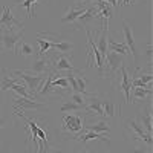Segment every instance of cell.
Segmentation results:
<instances>
[{
  "instance_id": "obj_1",
  "label": "cell",
  "mask_w": 153,
  "mask_h": 153,
  "mask_svg": "<svg viewBox=\"0 0 153 153\" xmlns=\"http://www.w3.org/2000/svg\"><path fill=\"white\" fill-rule=\"evenodd\" d=\"M14 75H17L20 80L26 83V87L29 89V94L32 95V98L38 94V91L42 89V83L45 81V75L31 74L28 71H14Z\"/></svg>"
},
{
  "instance_id": "obj_2",
  "label": "cell",
  "mask_w": 153,
  "mask_h": 153,
  "mask_svg": "<svg viewBox=\"0 0 153 153\" xmlns=\"http://www.w3.org/2000/svg\"><path fill=\"white\" fill-rule=\"evenodd\" d=\"M104 65H106V71H103V74L106 75V78L113 80L115 74L120 71V68L124 65V55L117 54L113 51H107L106 58H104Z\"/></svg>"
},
{
  "instance_id": "obj_3",
  "label": "cell",
  "mask_w": 153,
  "mask_h": 153,
  "mask_svg": "<svg viewBox=\"0 0 153 153\" xmlns=\"http://www.w3.org/2000/svg\"><path fill=\"white\" fill-rule=\"evenodd\" d=\"M23 40V29L14 31V29H8L2 28V46L6 51H17L19 42Z\"/></svg>"
},
{
  "instance_id": "obj_4",
  "label": "cell",
  "mask_w": 153,
  "mask_h": 153,
  "mask_svg": "<svg viewBox=\"0 0 153 153\" xmlns=\"http://www.w3.org/2000/svg\"><path fill=\"white\" fill-rule=\"evenodd\" d=\"M83 110L87 113V117H103V101L100 97L89 94L84 98Z\"/></svg>"
},
{
  "instance_id": "obj_5",
  "label": "cell",
  "mask_w": 153,
  "mask_h": 153,
  "mask_svg": "<svg viewBox=\"0 0 153 153\" xmlns=\"http://www.w3.org/2000/svg\"><path fill=\"white\" fill-rule=\"evenodd\" d=\"M28 72L31 74H37V75H45V74H49L52 71V61L46 57H35L32 65L29 66V69H26Z\"/></svg>"
},
{
  "instance_id": "obj_6",
  "label": "cell",
  "mask_w": 153,
  "mask_h": 153,
  "mask_svg": "<svg viewBox=\"0 0 153 153\" xmlns=\"http://www.w3.org/2000/svg\"><path fill=\"white\" fill-rule=\"evenodd\" d=\"M83 123L84 118L80 115H66L63 118V130L69 133H80L83 130Z\"/></svg>"
},
{
  "instance_id": "obj_7",
  "label": "cell",
  "mask_w": 153,
  "mask_h": 153,
  "mask_svg": "<svg viewBox=\"0 0 153 153\" xmlns=\"http://www.w3.org/2000/svg\"><path fill=\"white\" fill-rule=\"evenodd\" d=\"M51 61H52V71L54 72H63V71L74 72L75 71V68L72 66V55H69V54H58Z\"/></svg>"
},
{
  "instance_id": "obj_8",
  "label": "cell",
  "mask_w": 153,
  "mask_h": 153,
  "mask_svg": "<svg viewBox=\"0 0 153 153\" xmlns=\"http://www.w3.org/2000/svg\"><path fill=\"white\" fill-rule=\"evenodd\" d=\"M127 127L132 130V139H139V141L146 143L149 147H152V135H149L136 120H132L127 123Z\"/></svg>"
},
{
  "instance_id": "obj_9",
  "label": "cell",
  "mask_w": 153,
  "mask_h": 153,
  "mask_svg": "<svg viewBox=\"0 0 153 153\" xmlns=\"http://www.w3.org/2000/svg\"><path fill=\"white\" fill-rule=\"evenodd\" d=\"M152 78H153V75H152V68L146 72L143 69H136V72L133 74L132 76V89L133 87H150V83H152Z\"/></svg>"
},
{
  "instance_id": "obj_10",
  "label": "cell",
  "mask_w": 153,
  "mask_h": 153,
  "mask_svg": "<svg viewBox=\"0 0 153 153\" xmlns=\"http://www.w3.org/2000/svg\"><path fill=\"white\" fill-rule=\"evenodd\" d=\"M0 25L3 28H8V29H12V28H20L23 29V23L19 22L14 14H12V9L8 6V5H3V11H2V17H0Z\"/></svg>"
},
{
  "instance_id": "obj_11",
  "label": "cell",
  "mask_w": 153,
  "mask_h": 153,
  "mask_svg": "<svg viewBox=\"0 0 153 153\" xmlns=\"http://www.w3.org/2000/svg\"><path fill=\"white\" fill-rule=\"evenodd\" d=\"M123 31H124V40H126V46L129 49V52L132 54V57L136 60L138 54H136V43H135V37H133V29L129 26L127 22H123Z\"/></svg>"
},
{
  "instance_id": "obj_12",
  "label": "cell",
  "mask_w": 153,
  "mask_h": 153,
  "mask_svg": "<svg viewBox=\"0 0 153 153\" xmlns=\"http://www.w3.org/2000/svg\"><path fill=\"white\" fill-rule=\"evenodd\" d=\"M97 16H98V12H97V8L92 5V6H87L86 8V11L83 12V14L75 20V28L76 29H80L81 26L83 28H86L91 22H94L95 19H97Z\"/></svg>"
},
{
  "instance_id": "obj_13",
  "label": "cell",
  "mask_w": 153,
  "mask_h": 153,
  "mask_svg": "<svg viewBox=\"0 0 153 153\" xmlns=\"http://www.w3.org/2000/svg\"><path fill=\"white\" fill-rule=\"evenodd\" d=\"M120 71H121V75H123V81H121V84H120V91H123L124 95H126V103L130 104V103H132V100H130V94H132V83H130V81H132V80H130L129 74H127V69H126L124 65L120 68Z\"/></svg>"
},
{
  "instance_id": "obj_14",
  "label": "cell",
  "mask_w": 153,
  "mask_h": 153,
  "mask_svg": "<svg viewBox=\"0 0 153 153\" xmlns=\"http://www.w3.org/2000/svg\"><path fill=\"white\" fill-rule=\"evenodd\" d=\"M72 139H76V141H81L83 144H86L89 139H101L103 143H110L109 141V138H104V135H101V133H95V132H91V130H86V129H83L78 135H74V136H71Z\"/></svg>"
},
{
  "instance_id": "obj_15",
  "label": "cell",
  "mask_w": 153,
  "mask_h": 153,
  "mask_svg": "<svg viewBox=\"0 0 153 153\" xmlns=\"http://www.w3.org/2000/svg\"><path fill=\"white\" fill-rule=\"evenodd\" d=\"M107 32H109V23H103V26H101V34H100V40L95 43L101 57H103V60L106 58V54H107Z\"/></svg>"
},
{
  "instance_id": "obj_16",
  "label": "cell",
  "mask_w": 153,
  "mask_h": 153,
  "mask_svg": "<svg viewBox=\"0 0 153 153\" xmlns=\"http://www.w3.org/2000/svg\"><path fill=\"white\" fill-rule=\"evenodd\" d=\"M86 8H87L86 5H83L81 8H78L76 5H71V8L68 9V12L61 17V22H63V23H74V22L86 11Z\"/></svg>"
},
{
  "instance_id": "obj_17",
  "label": "cell",
  "mask_w": 153,
  "mask_h": 153,
  "mask_svg": "<svg viewBox=\"0 0 153 153\" xmlns=\"http://www.w3.org/2000/svg\"><path fill=\"white\" fill-rule=\"evenodd\" d=\"M14 103H16V106L22 107V110H25V109H43L45 107L42 103H37L32 98H25V97H19V95L14 97Z\"/></svg>"
},
{
  "instance_id": "obj_18",
  "label": "cell",
  "mask_w": 153,
  "mask_h": 153,
  "mask_svg": "<svg viewBox=\"0 0 153 153\" xmlns=\"http://www.w3.org/2000/svg\"><path fill=\"white\" fill-rule=\"evenodd\" d=\"M139 121H141V127L149 133V135H152V130H153V117H152V110H150V107H147V109H144L143 112H141V115H139Z\"/></svg>"
},
{
  "instance_id": "obj_19",
  "label": "cell",
  "mask_w": 153,
  "mask_h": 153,
  "mask_svg": "<svg viewBox=\"0 0 153 153\" xmlns=\"http://www.w3.org/2000/svg\"><path fill=\"white\" fill-rule=\"evenodd\" d=\"M83 129L91 130V132H95V133H101V135L110 132L109 126H107V123H106L104 120H98V121H94V123H89L87 126H83Z\"/></svg>"
},
{
  "instance_id": "obj_20",
  "label": "cell",
  "mask_w": 153,
  "mask_h": 153,
  "mask_svg": "<svg viewBox=\"0 0 153 153\" xmlns=\"http://www.w3.org/2000/svg\"><path fill=\"white\" fill-rule=\"evenodd\" d=\"M17 55H22L25 58H28V57H34L35 55V49L32 45H29L28 42H25V40H20L19 45H17Z\"/></svg>"
},
{
  "instance_id": "obj_21",
  "label": "cell",
  "mask_w": 153,
  "mask_h": 153,
  "mask_svg": "<svg viewBox=\"0 0 153 153\" xmlns=\"http://www.w3.org/2000/svg\"><path fill=\"white\" fill-rule=\"evenodd\" d=\"M75 81H76V89H78V94H83L84 97L89 95V92L86 91L87 89V80H86V76L83 75L81 71L76 69L75 71Z\"/></svg>"
},
{
  "instance_id": "obj_22",
  "label": "cell",
  "mask_w": 153,
  "mask_h": 153,
  "mask_svg": "<svg viewBox=\"0 0 153 153\" xmlns=\"http://www.w3.org/2000/svg\"><path fill=\"white\" fill-rule=\"evenodd\" d=\"M153 91L152 87H133V94L130 95V100L133 97L135 101H144L147 97H152Z\"/></svg>"
},
{
  "instance_id": "obj_23",
  "label": "cell",
  "mask_w": 153,
  "mask_h": 153,
  "mask_svg": "<svg viewBox=\"0 0 153 153\" xmlns=\"http://www.w3.org/2000/svg\"><path fill=\"white\" fill-rule=\"evenodd\" d=\"M12 84H22V80L19 76H11V72L8 75L6 69H3V83H2V91H8L11 89Z\"/></svg>"
},
{
  "instance_id": "obj_24",
  "label": "cell",
  "mask_w": 153,
  "mask_h": 153,
  "mask_svg": "<svg viewBox=\"0 0 153 153\" xmlns=\"http://www.w3.org/2000/svg\"><path fill=\"white\" fill-rule=\"evenodd\" d=\"M117 117V107L113 101H103V118H115Z\"/></svg>"
},
{
  "instance_id": "obj_25",
  "label": "cell",
  "mask_w": 153,
  "mask_h": 153,
  "mask_svg": "<svg viewBox=\"0 0 153 153\" xmlns=\"http://www.w3.org/2000/svg\"><path fill=\"white\" fill-rule=\"evenodd\" d=\"M109 45V49L113 51V52H117V54H121V55H129V49H127V46L124 43H117V42H113V40H109L107 42Z\"/></svg>"
},
{
  "instance_id": "obj_26",
  "label": "cell",
  "mask_w": 153,
  "mask_h": 153,
  "mask_svg": "<svg viewBox=\"0 0 153 153\" xmlns=\"http://www.w3.org/2000/svg\"><path fill=\"white\" fill-rule=\"evenodd\" d=\"M11 91H14L19 97H25V98H32V95L26 91V86H25L23 83L22 84H12L11 86ZM34 100V98H32Z\"/></svg>"
},
{
  "instance_id": "obj_27",
  "label": "cell",
  "mask_w": 153,
  "mask_h": 153,
  "mask_svg": "<svg viewBox=\"0 0 153 153\" xmlns=\"http://www.w3.org/2000/svg\"><path fill=\"white\" fill-rule=\"evenodd\" d=\"M83 110V106H78L72 103V101H66L65 104L61 106V112L63 113H68V112H81Z\"/></svg>"
},
{
  "instance_id": "obj_28",
  "label": "cell",
  "mask_w": 153,
  "mask_h": 153,
  "mask_svg": "<svg viewBox=\"0 0 153 153\" xmlns=\"http://www.w3.org/2000/svg\"><path fill=\"white\" fill-rule=\"evenodd\" d=\"M84 95L83 94H78V92H72V95H71V101L72 103H75V104H78V106H83L84 104Z\"/></svg>"
},
{
  "instance_id": "obj_29",
  "label": "cell",
  "mask_w": 153,
  "mask_h": 153,
  "mask_svg": "<svg viewBox=\"0 0 153 153\" xmlns=\"http://www.w3.org/2000/svg\"><path fill=\"white\" fill-rule=\"evenodd\" d=\"M35 2L37 0H25L23 3H20V6H23V8H26L28 9V19H32V6L35 5Z\"/></svg>"
},
{
  "instance_id": "obj_30",
  "label": "cell",
  "mask_w": 153,
  "mask_h": 153,
  "mask_svg": "<svg viewBox=\"0 0 153 153\" xmlns=\"http://www.w3.org/2000/svg\"><path fill=\"white\" fill-rule=\"evenodd\" d=\"M152 54H153V46H152V43H149L147 46H146V57L152 61Z\"/></svg>"
},
{
  "instance_id": "obj_31",
  "label": "cell",
  "mask_w": 153,
  "mask_h": 153,
  "mask_svg": "<svg viewBox=\"0 0 153 153\" xmlns=\"http://www.w3.org/2000/svg\"><path fill=\"white\" fill-rule=\"evenodd\" d=\"M129 153H150L149 150H144L143 147H133L129 150Z\"/></svg>"
},
{
  "instance_id": "obj_32",
  "label": "cell",
  "mask_w": 153,
  "mask_h": 153,
  "mask_svg": "<svg viewBox=\"0 0 153 153\" xmlns=\"http://www.w3.org/2000/svg\"><path fill=\"white\" fill-rule=\"evenodd\" d=\"M107 3H110L112 5V8H115V6H118L120 5V0H106Z\"/></svg>"
},
{
  "instance_id": "obj_33",
  "label": "cell",
  "mask_w": 153,
  "mask_h": 153,
  "mask_svg": "<svg viewBox=\"0 0 153 153\" xmlns=\"http://www.w3.org/2000/svg\"><path fill=\"white\" fill-rule=\"evenodd\" d=\"M121 2H123V6H129L135 2V0H121Z\"/></svg>"
},
{
  "instance_id": "obj_34",
  "label": "cell",
  "mask_w": 153,
  "mask_h": 153,
  "mask_svg": "<svg viewBox=\"0 0 153 153\" xmlns=\"http://www.w3.org/2000/svg\"><path fill=\"white\" fill-rule=\"evenodd\" d=\"M2 126H3V121H2V120H0V130H2Z\"/></svg>"
},
{
  "instance_id": "obj_35",
  "label": "cell",
  "mask_w": 153,
  "mask_h": 153,
  "mask_svg": "<svg viewBox=\"0 0 153 153\" xmlns=\"http://www.w3.org/2000/svg\"><path fill=\"white\" fill-rule=\"evenodd\" d=\"M83 153H89V152H86V150H84V152H83Z\"/></svg>"
},
{
  "instance_id": "obj_36",
  "label": "cell",
  "mask_w": 153,
  "mask_h": 153,
  "mask_svg": "<svg viewBox=\"0 0 153 153\" xmlns=\"http://www.w3.org/2000/svg\"><path fill=\"white\" fill-rule=\"evenodd\" d=\"M34 153H38V152H37V150H35V152H34Z\"/></svg>"
},
{
  "instance_id": "obj_37",
  "label": "cell",
  "mask_w": 153,
  "mask_h": 153,
  "mask_svg": "<svg viewBox=\"0 0 153 153\" xmlns=\"http://www.w3.org/2000/svg\"><path fill=\"white\" fill-rule=\"evenodd\" d=\"M17 153H22V152H17Z\"/></svg>"
}]
</instances>
